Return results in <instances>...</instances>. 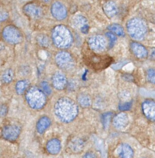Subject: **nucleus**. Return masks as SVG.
Instances as JSON below:
<instances>
[{"instance_id":"1","label":"nucleus","mask_w":155,"mask_h":158,"mask_svg":"<svg viewBox=\"0 0 155 158\" xmlns=\"http://www.w3.org/2000/svg\"><path fill=\"white\" fill-rule=\"evenodd\" d=\"M78 109L74 102L68 98H64L58 101L54 106V113L63 123H69L75 119Z\"/></svg>"},{"instance_id":"2","label":"nucleus","mask_w":155,"mask_h":158,"mask_svg":"<svg viewBox=\"0 0 155 158\" xmlns=\"http://www.w3.org/2000/svg\"><path fill=\"white\" fill-rule=\"evenodd\" d=\"M83 52L85 64L91 69L96 71H99L107 68L111 63V58L109 56L97 55L88 51Z\"/></svg>"},{"instance_id":"3","label":"nucleus","mask_w":155,"mask_h":158,"mask_svg":"<svg viewBox=\"0 0 155 158\" xmlns=\"http://www.w3.org/2000/svg\"><path fill=\"white\" fill-rule=\"evenodd\" d=\"M127 32L129 35L136 40H141L147 32V27L144 21L138 18H133L127 22Z\"/></svg>"},{"instance_id":"4","label":"nucleus","mask_w":155,"mask_h":158,"mask_svg":"<svg viewBox=\"0 0 155 158\" xmlns=\"http://www.w3.org/2000/svg\"><path fill=\"white\" fill-rule=\"evenodd\" d=\"M26 98L30 107L34 110L43 108L46 102L44 92L35 87L31 88L28 91Z\"/></svg>"},{"instance_id":"5","label":"nucleus","mask_w":155,"mask_h":158,"mask_svg":"<svg viewBox=\"0 0 155 158\" xmlns=\"http://www.w3.org/2000/svg\"><path fill=\"white\" fill-rule=\"evenodd\" d=\"M53 38L54 44L60 48H67L72 42V36L69 30L63 26H59L54 30Z\"/></svg>"},{"instance_id":"6","label":"nucleus","mask_w":155,"mask_h":158,"mask_svg":"<svg viewBox=\"0 0 155 158\" xmlns=\"http://www.w3.org/2000/svg\"><path fill=\"white\" fill-rule=\"evenodd\" d=\"M21 132V128L15 124L8 125L2 129V135L3 139L9 141H14L18 138Z\"/></svg>"},{"instance_id":"7","label":"nucleus","mask_w":155,"mask_h":158,"mask_svg":"<svg viewBox=\"0 0 155 158\" xmlns=\"http://www.w3.org/2000/svg\"><path fill=\"white\" fill-rule=\"evenodd\" d=\"M85 142L81 138L75 137L71 139L67 145V149L74 154H78L82 152L85 148Z\"/></svg>"},{"instance_id":"8","label":"nucleus","mask_w":155,"mask_h":158,"mask_svg":"<svg viewBox=\"0 0 155 158\" xmlns=\"http://www.w3.org/2000/svg\"><path fill=\"white\" fill-rule=\"evenodd\" d=\"M3 35L6 40L11 43H18L21 39L20 33L13 27H8L5 28Z\"/></svg>"},{"instance_id":"9","label":"nucleus","mask_w":155,"mask_h":158,"mask_svg":"<svg viewBox=\"0 0 155 158\" xmlns=\"http://www.w3.org/2000/svg\"><path fill=\"white\" fill-rule=\"evenodd\" d=\"M89 43L90 48L97 51H102L106 47V40L101 36L92 37L89 40Z\"/></svg>"},{"instance_id":"10","label":"nucleus","mask_w":155,"mask_h":158,"mask_svg":"<svg viewBox=\"0 0 155 158\" xmlns=\"http://www.w3.org/2000/svg\"><path fill=\"white\" fill-rule=\"evenodd\" d=\"M142 110L146 117L151 121H155V102L146 100L142 104Z\"/></svg>"},{"instance_id":"11","label":"nucleus","mask_w":155,"mask_h":158,"mask_svg":"<svg viewBox=\"0 0 155 158\" xmlns=\"http://www.w3.org/2000/svg\"><path fill=\"white\" fill-rule=\"evenodd\" d=\"M51 13L54 18L61 20L66 17V10L65 7L60 2H56L51 7Z\"/></svg>"},{"instance_id":"12","label":"nucleus","mask_w":155,"mask_h":158,"mask_svg":"<svg viewBox=\"0 0 155 158\" xmlns=\"http://www.w3.org/2000/svg\"><path fill=\"white\" fill-rule=\"evenodd\" d=\"M129 123L128 115L124 113H121L115 115L113 120V124L115 128L122 129L127 126Z\"/></svg>"},{"instance_id":"13","label":"nucleus","mask_w":155,"mask_h":158,"mask_svg":"<svg viewBox=\"0 0 155 158\" xmlns=\"http://www.w3.org/2000/svg\"><path fill=\"white\" fill-rule=\"evenodd\" d=\"M48 152L52 155H55L60 152L61 149V141L57 139H52L48 141L46 146Z\"/></svg>"},{"instance_id":"14","label":"nucleus","mask_w":155,"mask_h":158,"mask_svg":"<svg viewBox=\"0 0 155 158\" xmlns=\"http://www.w3.org/2000/svg\"><path fill=\"white\" fill-rule=\"evenodd\" d=\"M24 9L26 14L33 18L40 17L42 13V11L40 7L32 3H30L26 5Z\"/></svg>"},{"instance_id":"15","label":"nucleus","mask_w":155,"mask_h":158,"mask_svg":"<svg viewBox=\"0 0 155 158\" xmlns=\"http://www.w3.org/2000/svg\"><path fill=\"white\" fill-rule=\"evenodd\" d=\"M131 48L133 54L139 59H144L147 56L146 49L139 43L133 42L131 44Z\"/></svg>"},{"instance_id":"16","label":"nucleus","mask_w":155,"mask_h":158,"mask_svg":"<svg viewBox=\"0 0 155 158\" xmlns=\"http://www.w3.org/2000/svg\"><path fill=\"white\" fill-rule=\"evenodd\" d=\"M56 60L58 65L62 68H67L70 66L72 63L71 56L66 52L59 53L56 56Z\"/></svg>"},{"instance_id":"17","label":"nucleus","mask_w":155,"mask_h":158,"mask_svg":"<svg viewBox=\"0 0 155 158\" xmlns=\"http://www.w3.org/2000/svg\"><path fill=\"white\" fill-rule=\"evenodd\" d=\"M51 123V120L48 116H43L41 117L36 125L37 132L40 134H43L50 127Z\"/></svg>"},{"instance_id":"18","label":"nucleus","mask_w":155,"mask_h":158,"mask_svg":"<svg viewBox=\"0 0 155 158\" xmlns=\"http://www.w3.org/2000/svg\"><path fill=\"white\" fill-rule=\"evenodd\" d=\"M65 77L61 73H56L53 78L54 86L58 89H62L66 85Z\"/></svg>"},{"instance_id":"19","label":"nucleus","mask_w":155,"mask_h":158,"mask_svg":"<svg viewBox=\"0 0 155 158\" xmlns=\"http://www.w3.org/2000/svg\"><path fill=\"white\" fill-rule=\"evenodd\" d=\"M119 154L121 158H133V151L129 145L123 144L120 147Z\"/></svg>"},{"instance_id":"20","label":"nucleus","mask_w":155,"mask_h":158,"mask_svg":"<svg viewBox=\"0 0 155 158\" xmlns=\"http://www.w3.org/2000/svg\"><path fill=\"white\" fill-rule=\"evenodd\" d=\"M103 10L107 15L110 17L116 15L118 12L116 4L113 2H107L103 6Z\"/></svg>"},{"instance_id":"21","label":"nucleus","mask_w":155,"mask_h":158,"mask_svg":"<svg viewBox=\"0 0 155 158\" xmlns=\"http://www.w3.org/2000/svg\"><path fill=\"white\" fill-rule=\"evenodd\" d=\"M108 29L119 36L123 37L125 36L124 30L123 28L120 25L118 24H113L108 27Z\"/></svg>"},{"instance_id":"22","label":"nucleus","mask_w":155,"mask_h":158,"mask_svg":"<svg viewBox=\"0 0 155 158\" xmlns=\"http://www.w3.org/2000/svg\"><path fill=\"white\" fill-rule=\"evenodd\" d=\"M78 102L79 105L84 108L89 107L91 104V100L89 96L83 94L78 96Z\"/></svg>"},{"instance_id":"23","label":"nucleus","mask_w":155,"mask_h":158,"mask_svg":"<svg viewBox=\"0 0 155 158\" xmlns=\"http://www.w3.org/2000/svg\"><path fill=\"white\" fill-rule=\"evenodd\" d=\"M28 86V83L26 80L20 81L18 82L16 86V89L18 94H21L25 91Z\"/></svg>"},{"instance_id":"24","label":"nucleus","mask_w":155,"mask_h":158,"mask_svg":"<svg viewBox=\"0 0 155 158\" xmlns=\"http://www.w3.org/2000/svg\"><path fill=\"white\" fill-rule=\"evenodd\" d=\"M112 114L111 113H106L104 114L102 116V123L104 128L108 127L109 124Z\"/></svg>"},{"instance_id":"25","label":"nucleus","mask_w":155,"mask_h":158,"mask_svg":"<svg viewBox=\"0 0 155 158\" xmlns=\"http://www.w3.org/2000/svg\"><path fill=\"white\" fill-rule=\"evenodd\" d=\"M13 74L12 70H6L5 73H4L2 76V80L4 83H10L12 81L13 79Z\"/></svg>"},{"instance_id":"26","label":"nucleus","mask_w":155,"mask_h":158,"mask_svg":"<svg viewBox=\"0 0 155 158\" xmlns=\"http://www.w3.org/2000/svg\"><path fill=\"white\" fill-rule=\"evenodd\" d=\"M106 35L109 40V44L110 48H112L113 47V46L115 44V42H116L117 38L115 36V35L113 34L112 33L108 32V33H106Z\"/></svg>"},{"instance_id":"27","label":"nucleus","mask_w":155,"mask_h":158,"mask_svg":"<svg viewBox=\"0 0 155 158\" xmlns=\"http://www.w3.org/2000/svg\"><path fill=\"white\" fill-rule=\"evenodd\" d=\"M148 79L150 83L155 84V70L150 69L147 72Z\"/></svg>"},{"instance_id":"28","label":"nucleus","mask_w":155,"mask_h":158,"mask_svg":"<svg viewBox=\"0 0 155 158\" xmlns=\"http://www.w3.org/2000/svg\"><path fill=\"white\" fill-rule=\"evenodd\" d=\"M132 102H127L119 105V108L121 111L129 110L132 108Z\"/></svg>"},{"instance_id":"29","label":"nucleus","mask_w":155,"mask_h":158,"mask_svg":"<svg viewBox=\"0 0 155 158\" xmlns=\"http://www.w3.org/2000/svg\"><path fill=\"white\" fill-rule=\"evenodd\" d=\"M42 88L43 90V92L45 94L50 95L51 93V89L48 83L45 82H42L41 84Z\"/></svg>"},{"instance_id":"30","label":"nucleus","mask_w":155,"mask_h":158,"mask_svg":"<svg viewBox=\"0 0 155 158\" xmlns=\"http://www.w3.org/2000/svg\"><path fill=\"white\" fill-rule=\"evenodd\" d=\"M82 158H97L96 154L94 152H86Z\"/></svg>"},{"instance_id":"31","label":"nucleus","mask_w":155,"mask_h":158,"mask_svg":"<svg viewBox=\"0 0 155 158\" xmlns=\"http://www.w3.org/2000/svg\"><path fill=\"white\" fill-rule=\"evenodd\" d=\"M7 113V108L5 105H2L1 108V116H4Z\"/></svg>"},{"instance_id":"32","label":"nucleus","mask_w":155,"mask_h":158,"mask_svg":"<svg viewBox=\"0 0 155 158\" xmlns=\"http://www.w3.org/2000/svg\"><path fill=\"white\" fill-rule=\"evenodd\" d=\"M89 27L88 25L86 24L83 27H81L80 29H81V31L82 33L84 34H87L89 31Z\"/></svg>"},{"instance_id":"33","label":"nucleus","mask_w":155,"mask_h":158,"mask_svg":"<svg viewBox=\"0 0 155 158\" xmlns=\"http://www.w3.org/2000/svg\"><path fill=\"white\" fill-rule=\"evenodd\" d=\"M150 57L151 59L155 60V49H154L151 51V53H150Z\"/></svg>"}]
</instances>
